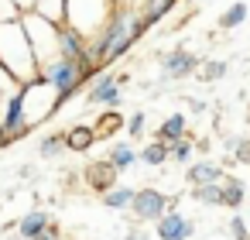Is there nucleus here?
<instances>
[{"label": "nucleus", "mask_w": 250, "mask_h": 240, "mask_svg": "<svg viewBox=\"0 0 250 240\" xmlns=\"http://www.w3.org/2000/svg\"><path fill=\"white\" fill-rule=\"evenodd\" d=\"M35 240H59V233H55V230H52V226H48V230H45V233H38V237H35Z\"/></svg>", "instance_id": "nucleus-32"}, {"label": "nucleus", "mask_w": 250, "mask_h": 240, "mask_svg": "<svg viewBox=\"0 0 250 240\" xmlns=\"http://www.w3.org/2000/svg\"><path fill=\"white\" fill-rule=\"evenodd\" d=\"M120 89H124L120 79H113L110 72H103V76L89 86V103H100V107H110V110H113V107L120 103Z\"/></svg>", "instance_id": "nucleus-7"}, {"label": "nucleus", "mask_w": 250, "mask_h": 240, "mask_svg": "<svg viewBox=\"0 0 250 240\" xmlns=\"http://www.w3.org/2000/svg\"><path fill=\"white\" fill-rule=\"evenodd\" d=\"M113 178H117V165H113L110 158L86 165V182H89L96 192H110V189H113Z\"/></svg>", "instance_id": "nucleus-8"}, {"label": "nucleus", "mask_w": 250, "mask_h": 240, "mask_svg": "<svg viewBox=\"0 0 250 240\" xmlns=\"http://www.w3.org/2000/svg\"><path fill=\"white\" fill-rule=\"evenodd\" d=\"M185 137V113H171L161 127H158V141L161 144H175Z\"/></svg>", "instance_id": "nucleus-11"}, {"label": "nucleus", "mask_w": 250, "mask_h": 240, "mask_svg": "<svg viewBox=\"0 0 250 240\" xmlns=\"http://www.w3.org/2000/svg\"><path fill=\"white\" fill-rule=\"evenodd\" d=\"M0 65H4L11 76H21L24 83H35V79H38L42 65H38L35 45H31V38H28L24 18L0 24Z\"/></svg>", "instance_id": "nucleus-1"}, {"label": "nucleus", "mask_w": 250, "mask_h": 240, "mask_svg": "<svg viewBox=\"0 0 250 240\" xmlns=\"http://www.w3.org/2000/svg\"><path fill=\"white\" fill-rule=\"evenodd\" d=\"M168 154H171V151H168V144H161V141H151V144L141 151V161H144V165H161Z\"/></svg>", "instance_id": "nucleus-20"}, {"label": "nucleus", "mask_w": 250, "mask_h": 240, "mask_svg": "<svg viewBox=\"0 0 250 240\" xmlns=\"http://www.w3.org/2000/svg\"><path fill=\"white\" fill-rule=\"evenodd\" d=\"M45 230H48V213H42V209H35V213H28L21 219V237H28V240H35Z\"/></svg>", "instance_id": "nucleus-15"}, {"label": "nucleus", "mask_w": 250, "mask_h": 240, "mask_svg": "<svg viewBox=\"0 0 250 240\" xmlns=\"http://www.w3.org/2000/svg\"><path fill=\"white\" fill-rule=\"evenodd\" d=\"M243 18H247V4H243V0H236V4H233V7L219 18V28H226V31H229V28L243 24Z\"/></svg>", "instance_id": "nucleus-21"}, {"label": "nucleus", "mask_w": 250, "mask_h": 240, "mask_svg": "<svg viewBox=\"0 0 250 240\" xmlns=\"http://www.w3.org/2000/svg\"><path fill=\"white\" fill-rule=\"evenodd\" d=\"M199 65V59L192 55V52H168L165 59H161V69H165V76H171V79H182V76H188L192 69Z\"/></svg>", "instance_id": "nucleus-9"}, {"label": "nucleus", "mask_w": 250, "mask_h": 240, "mask_svg": "<svg viewBox=\"0 0 250 240\" xmlns=\"http://www.w3.org/2000/svg\"><path fill=\"white\" fill-rule=\"evenodd\" d=\"M168 151H171V158H178V161H188V154H192V144L182 137V141H175V144H168Z\"/></svg>", "instance_id": "nucleus-27"}, {"label": "nucleus", "mask_w": 250, "mask_h": 240, "mask_svg": "<svg viewBox=\"0 0 250 240\" xmlns=\"http://www.w3.org/2000/svg\"><path fill=\"white\" fill-rule=\"evenodd\" d=\"M151 24L144 21V11L141 7H130V4H117V11H113V18H110V24L100 31L103 35V65H110V62H117L144 31H147Z\"/></svg>", "instance_id": "nucleus-2"}, {"label": "nucleus", "mask_w": 250, "mask_h": 240, "mask_svg": "<svg viewBox=\"0 0 250 240\" xmlns=\"http://www.w3.org/2000/svg\"><path fill=\"white\" fill-rule=\"evenodd\" d=\"M14 4L21 7V14H31V11H35V4H38V0H14Z\"/></svg>", "instance_id": "nucleus-31"}, {"label": "nucleus", "mask_w": 250, "mask_h": 240, "mask_svg": "<svg viewBox=\"0 0 250 240\" xmlns=\"http://www.w3.org/2000/svg\"><path fill=\"white\" fill-rule=\"evenodd\" d=\"M4 131L14 137V134H24L28 131V100H24V86L21 93H14L7 100V113H4Z\"/></svg>", "instance_id": "nucleus-6"}, {"label": "nucleus", "mask_w": 250, "mask_h": 240, "mask_svg": "<svg viewBox=\"0 0 250 240\" xmlns=\"http://www.w3.org/2000/svg\"><path fill=\"white\" fill-rule=\"evenodd\" d=\"M188 178H192L195 185H209V182H219V178H223V172H219L216 165L202 161V165H192V168H188Z\"/></svg>", "instance_id": "nucleus-17"}, {"label": "nucleus", "mask_w": 250, "mask_h": 240, "mask_svg": "<svg viewBox=\"0 0 250 240\" xmlns=\"http://www.w3.org/2000/svg\"><path fill=\"white\" fill-rule=\"evenodd\" d=\"M236 158H240L243 165H250V141H240V144H236Z\"/></svg>", "instance_id": "nucleus-29"}, {"label": "nucleus", "mask_w": 250, "mask_h": 240, "mask_svg": "<svg viewBox=\"0 0 250 240\" xmlns=\"http://www.w3.org/2000/svg\"><path fill=\"white\" fill-rule=\"evenodd\" d=\"M178 4V0H144V4H141V11H144V21L147 24H154V21H161L171 7Z\"/></svg>", "instance_id": "nucleus-16"}, {"label": "nucleus", "mask_w": 250, "mask_h": 240, "mask_svg": "<svg viewBox=\"0 0 250 240\" xmlns=\"http://www.w3.org/2000/svg\"><path fill=\"white\" fill-rule=\"evenodd\" d=\"M202 76H206V83H212V79H223V76H226V62H206Z\"/></svg>", "instance_id": "nucleus-26"}, {"label": "nucleus", "mask_w": 250, "mask_h": 240, "mask_svg": "<svg viewBox=\"0 0 250 240\" xmlns=\"http://www.w3.org/2000/svg\"><path fill=\"white\" fill-rule=\"evenodd\" d=\"M38 79H45L52 89H55V96H59V103H65L89 76H86V69L76 62V59H52V62H45L42 65V72H38Z\"/></svg>", "instance_id": "nucleus-3"}, {"label": "nucleus", "mask_w": 250, "mask_h": 240, "mask_svg": "<svg viewBox=\"0 0 250 240\" xmlns=\"http://www.w3.org/2000/svg\"><path fill=\"white\" fill-rule=\"evenodd\" d=\"M134 196H137L134 189H127V185H113V189L103 196V202H106L110 209H124V206H130V202H134Z\"/></svg>", "instance_id": "nucleus-19"}, {"label": "nucleus", "mask_w": 250, "mask_h": 240, "mask_svg": "<svg viewBox=\"0 0 250 240\" xmlns=\"http://www.w3.org/2000/svg\"><path fill=\"white\" fill-rule=\"evenodd\" d=\"M21 7L14 4V0H0V24H7V21H21Z\"/></svg>", "instance_id": "nucleus-25"}, {"label": "nucleus", "mask_w": 250, "mask_h": 240, "mask_svg": "<svg viewBox=\"0 0 250 240\" xmlns=\"http://www.w3.org/2000/svg\"><path fill=\"white\" fill-rule=\"evenodd\" d=\"M110 161L117 165V172H124V168H130V165L137 161V151H134L130 144H124V141H120V144H113V148H110Z\"/></svg>", "instance_id": "nucleus-18"}, {"label": "nucleus", "mask_w": 250, "mask_h": 240, "mask_svg": "<svg viewBox=\"0 0 250 240\" xmlns=\"http://www.w3.org/2000/svg\"><path fill=\"white\" fill-rule=\"evenodd\" d=\"M35 11H38L42 18L55 21V24H65V18H69V4H65V0H38Z\"/></svg>", "instance_id": "nucleus-13"}, {"label": "nucleus", "mask_w": 250, "mask_h": 240, "mask_svg": "<svg viewBox=\"0 0 250 240\" xmlns=\"http://www.w3.org/2000/svg\"><path fill=\"white\" fill-rule=\"evenodd\" d=\"M188 233H192V223L178 213H168V216L158 219V237L161 240H185Z\"/></svg>", "instance_id": "nucleus-10"}, {"label": "nucleus", "mask_w": 250, "mask_h": 240, "mask_svg": "<svg viewBox=\"0 0 250 240\" xmlns=\"http://www.w3.org/2000/svg\"><path fill=\"white\" fill-rule=\"evenodd\" d=\"M240 202H243V185L229 178V182L223 185V206H240Z\"/></svg>", "instance_id": "nucleus-24"}, {"label": "nucleus", "mask_w": 250, "mask_h": 240, "mask_svg": "<svg viewBox=\"0 0 250 240\" xmlns=\"http://www.w3.org/2000/svg\"><path fill=\"white\" fill-rule=\"evenodd\" d=\"M192 196H195L199 202H212V206H216V202H223V189H219L216 182H209V185H195V192H192Z\"/></svg>", "instance_id": "nucleus-22"}, {"label": "nucleus", "mask_w": 250, "mask_h": 240, "mask_svg": "<svg viewBox=\"0 0 250 240\" xmlns=\"http://www.w3.org/2000/svg\"><path fill=\"white\" fill-rule=\"evenodd\" d=\"M229 230H233V237H236V240H247V226H243V219H233V223H229Z\"/></svg>", "instance_id": "nucleus-30"}, {"label": "nucleus", "mask_w": 250, "mask_h": 240, "mask_svg": "<svg viewBox=\"0 0 250 240\" xmlns=\"http://www.w3.org/2000/svg\"><path fill=\"white\" fill-rule=\"evenodd\" d=\"M127 127V120L117 113V110H106V113H100V120H96V137H113L117 131H124Z\"/></svg>", "instance_id": "nucleus-14"}, {"label": "nucleus", "mask_w": 250, "mask_h": 240, "mask_svg": "<svg viewBox=\"0 0 250 240\" xmlns=\"http://www.w3.org/2000/svg\"><path fill=\"white\" fill-rule=\"evenodd\" d=\"M127 240H147V233H141V230H134V233H127Z\"/></svg>", "instance_id": "nucleus-33"}, {"label": "nucleus", "mask_w": 250, "mask_h": 240, "mask_svg": "<svg viewBox=\"0 0 250 240\" xmlns=\"http://www.w3.org/2000/svg\"><path fill=\"white\" fill-rule=\"evenodd\" d=\"M96 141H100V137H96V131H93V127H83V124H79V127H72V131L65 134L69 151H89Z\"/></svg>", "instance_id": "nucleus-12"}, {"label": "nucleus", "mask_w": 250, "mask_h": 240, "mask_svg": "<svg viewBox=\"0 0 250 240\" xmlns=\"http://www.w3.org/2000/svg\"><path fill=\"white\" fill-rule=\"evenodd\" d=\"M127 131H130V137H141V131H144V113H141V110L127 120Z\"/></svg>", "instance_id": "nucleus-28"}, {"label": "nucleus", "mask_w": 250, "mask_h": 240, "mask_svg": "<svg viewBox=\"0 0 250 240\" xmlns=\"http://www.w3.org/2000/svg\"><path fill=\"white\" fill-rule=\"evenodd\" d=\"M69 4V24L72 28H79L86 38H96L106 24H110V18H113V11L117 7H110V0H65Z\"/></svg>", "instance_id": "nucleus-4"}, {"label": "nucleus", "mask_w": 250, "mask_h": 240, "mask_svg": "<svg viewBox=\"0 0 250 240\" xmlns=\"http://www.w3.org/2000/svg\"><path fill=\"white\" fill-rule=\"evenodd\" d=\"M134 213H137V219H161L165 216V209H168V199L158 192V189H141L137 196H134Z\"/></svg>", "instance_id": "nucleus-5"}, {"label": "nucleus", "mask_w": 250, "mask_h": 240, "mask_svg": "<svg viewBox=\"0 0 250 240\" xmlns=\"http://www.w3.org/2000/svg\"><path fill=\"white\" fill-rule=\"evenodd\" d=\"M62 148H69V144H65V134H52V137H45V141L38 144V151H42L45 158H52V154H59Z\"/></svg>", "instance_id": "nucleus-23"}]
</instances>
